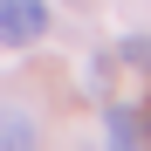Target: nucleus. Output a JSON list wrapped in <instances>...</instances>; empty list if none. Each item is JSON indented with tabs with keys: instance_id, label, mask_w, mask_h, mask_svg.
I'll return each instance as SVG.
<instances>
[{
	"instance_id": "obj_3",
	"label": "nucleus",
	"mask_w": 151,
	"mask_h": 151,
	"mask_svg": "<svg viewBox=\"0 0 151 151\" xmlns=\"http://www.w3.org/2000/svg\"><path fill=\"white\" fill-rule=\"evenodd\" d=\"M110 62H124V69H137V76H151V35H124Z\"/></svg>"
},
{
	"instance_id": "obj_4",
	"label": "nucleus",
	"mask_w": 151,
	"mask_h": 151,
	"mask_svg": "<svg viewBox=\"0 0 151 151\" xmlns=\"http://www.w3.org/2000/svg\"><path fill=\"white\" fill-rule=\"evenodd\" d=\"M0 144H35V124H28V117H14V124H0Z\"/></svg>"
},
{
	"instance_id": "obj_5",
	"label": "nucleus",
	"mask_w": 151,
	"mask_h": 151,
	"mask_svg": "<svg viewBox=\"0 0 151 151\" xmlns=\"http://www.w3.org/2000/svg\"><path fill=\"white\" fill-rule=\"evenodd\" d=\"M137 124H144V144H151V103H144V110H137Z\"/></svg>"
},
{
	"instance_id": "obj_1",
	"label": "nucleus",
	"mask_w": 151,
	"mask_h": 151,
	"mask_svg": "<svg viewBox=\"0 0 151 151\" xmlns=\"http://www.w3.org/2000/svg\"><path fill=\"white\" fill-rule=\"evenodd\" d=\"M48 35V0H0V48H35Z\"/></svg>"
},
{
	"instance_id": "obj_6",
	"label": "nucleus",
	"mask_w": 151,
	"mask_h": 151,
	"mask_svg": "<svg viewBox=\"0 0 151 151\" xmlns=\"http://www.w3.org/2000/svg\"><path fill=\"white\" fill-rule=\"evenodd\" d=\"M69 7H76V0H69Z\"/></svg>"
},
{
	"instance_id": "obj_2",
	"label": "nucleus",
	"mask_w": 151,
	"mask_h": 151,
	"mask_svg": "<svg viewBox=\"0 0 151 151\" xmlns=\"http://www.w3.org/2000/svg\"><path fill=\"white\" fill-rule=\"evenodd\" d=\"M103 137H110V144H144V124H137V110L110 103V110H103Z\"/></svg>"
}]
</instances>
